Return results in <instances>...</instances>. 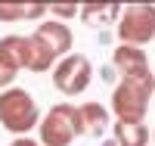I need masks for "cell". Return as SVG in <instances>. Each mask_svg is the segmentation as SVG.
I'll return each instance as SVG.
<instances>
[{
	"label": "cell",
	"mask_w": 155,
	"mask_h": 146,
	"mask_svg": "<svg viewBox=\"0 0 155 146\" xmlns=\"http://www.w3.org/2000/svg\"><path fill=\"white\" fill-rule=\"evenodd\" d=\"M155 93V75L146 78H121V84L112 90V112L118 121H143L146 106Z\"/></svg>",
	"instance_id": "obj_1"
},
{
	"label": "cell",
	"mask_w": 155,
	"mask_h": 146,
	"mask_svg": "<svg viewBox=\"0 0 155 146\" xmlns=\"http://www.w3.org/2000/svg\"><path fill=\"white\" fill-rule=\"evenodd\" d=\"M0 124H3L9 134L25 137L31 127L41 124V112H37V103L28 90L22 87H9L0 93Z\"/></svg>",
	"instance_id": "obj_2"
},
{
	"label": "cell",
	"mask_w": 155,
	"mask_h": 146,
	"mask_svg": "<svg viewBox=\"0 0 155 146\" xmlns=\"http://www.w3.org/2000/svg\"><path fill=\"white\" fill-rule=\"evenodd\" d=\"M41 146H71L78 137H84L81 115L71 103H56L50 106V112L41 118Z\"/></svg>",
	"instance_id": "obj_3"
},
{
	"label": "cell",
	"mask_w": 155,
	"mask_h": 146,
	"mask_svg": "<svg viewBox=\"0 0 155 146\" xmlns=\"http://www.w3.org/2000/svg\"><path fill=\"white\" fill-rule=\"evenodd\" d=\"M118 41L124 47H140L155 41V6L149 3H130L121 9L118 19Z\"/></svg>",
	"instance_id": "obj_4"
},
{
	"label": "cell",
	"mask_w": 155,
	"mask_h": 146,
	"mask_svg": "<svg viewBox=\"0 0 155 146\" xmlns=\"http://www.w3.org/2000/svg\"><path fill=\"white\" fill-rule=\"evenodd\" d=\"M90 78H93V65L84 53H68L53 65V84L59 93L65 97H78L90 87Z\"/></svg>",
	"instance_id": "obj_5"
},
{
	"label": "cell",
	"mask_w": 155,
	"mask_h": 146,
	"mask_svg": "<svg viewBox=\"0 0 155 146\" xmlns=\"http://www.w3.org/2000/svg\"><path fill=\"white\" fill-rule=\"evenodd\" d=\"M31 37H34V41H41L44 50H47L56 62L71 53V41H74V37H71V28H68L65 22H44V25H37V31H34Z\"/></svg>",
	"instance_id": "obj_6"
},
{
	"label": "cell",
	"mask_w": 155,
	"mask_h": 146,
	"mask_svg": "<svg viewBox=\"0 0 155 146\" xmlns=\"http://www.w3.org/2000/svg\"><path fill=\"white\" fill-rule=\"evenodd\" d=\"M112 62H115V69H118L124 78H146V75H155L149 69V59H146V53L140 50V47H115L112 53Z\"/></svg>",
	"instance_id": "obj_7"
},
{
	"label": "cell",
	"mask_w": 155,
	"mask_h": 146,
	"mask_svg": "<svg viewBox=\"0 0 155 146\" xmlns=\"http://www.w3.org/2000/svg\"><path fill=\"white\" fill-rule=\"evenodd\" d=\"M0 56H6L16 69H31V41L22 34L0 37Z\"/></svg>",
	"instance_id": "obj_8"
},
{
	"label": "cell",
	"mask_w": 155,
	"mask_h": 146,
	"mask_svg": "<svg viewBox=\"0 0 155 146\" xmlns=\"http://www.w3.org/2000/svg\"><path fill=\"white\" fill-rule=\"evenodd\" d=\"M78 115H81V127H84L87 137H102V134H106V127H109V112H106V106H99V103H84V106H78Z\"/></svg>",
	"instance_id": "obj_9"
},
{
	"label": "cell",
	"mask_w": 155,
	"mask_h": 146,
	"mask_svg": "<svg viewBox=\"0 0 155 146\" xmlns=\"http://www.w3.org/2000/svg\"><path fill=\"white\" fill-rule=\"evenodd\" d=\"M81 19L87 22V25H109V22H115L121 16V3H84L81 9Z\"/></svg>",
	"instance_id": "obj_10"
},
{
	"label": "cell",
	"mask_w": 155,
	"mask_h": 146,
	"mask_svg": "<svg viewBox=\"0 0 155 146\" xmlns=\"http://www.w3.org/2000/svg\"><path fill=\"white\" fill-rule=\"evenodd\" d=\"M149 127L143 121H118L115 124V140H118V146H146L149 143Z\"/></svg>",
	"instance_id": "obj_11"
},
{
	"label": "cell",
	"mask_w": 155,
	"mask_h": 146,
	"mask_svg": "<svg viewBox=\"0 0 155 146\" xmlns=\"http://www.w3.org/2000/svg\"><path fill=\"white\" fill-rule=\"evenodd\" d=\"M47 16V3H0V22H19Z\"/></svg>",
	"instance_id": "obj_12"
},
{
	"label": "cell",
	"mask_w": 155,
	"mask_h": 146,
	"mask_svg": "<svg viewBox=\"0 0 155 146\" xmlns=\"http://www.w3.org/2000/svg\"><path fill=\"white\" fill-rule=\"evenodd\" d=\"M16 75H19V69L6 56H0V90H9L12 84H16Z\"/></svg>",
	"instance_id": "obj_13"
},
{
	"label": "cell",
	"mask_w": 155,
	"mask_h": 146,
	"mask_svg": "<svg viewBox=\"0 0 155 146\" xmlns=\"http://www.w3.org/2000/svg\"><path fill=\"white\" fill-rule=\"evenodd\" d=\"M81 9L78 3H47V12H56V16H74Z\"/></svg>",
	"instance_id": "obj_14"
},
{
	"label": "cell",
	"mask_w": 155,
	"mask_h": 146,
	"mask_svg": "<svg viewBox=\"0 0 155 146\" xmlns=\"http://www.w3.org/2000/svg\"><path fill=\"white\" fill-rule=\"evenodd\" d=\"M9 146H41L37 140H28V137H19V140H12Z\"/></svg>",
	"instance_id": "obj_15"
},
{
	"label": "cell",
	"mask_w": 155,
	"mask_h": 146,
	"mask_svg": "<svg viewBox=\"0 0 155 146\" xmlns=\"http://www.w3.org/2000/svg\"><path fill=\"white\" fill-rule=\"evenodd\" d=\"M152 143H155V134H152Z\"/></svg>",
	"instance_id": "obj_16"
}]
</instances>
